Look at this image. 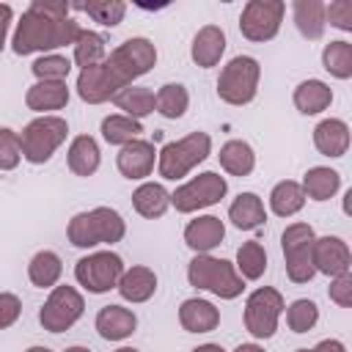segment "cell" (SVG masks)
<instances>
[{
	"label": "cell",
	"mask_w": 352,
	"mask_h": 352,
	"mask_svg": "<svg viewBox=\"0 0 352 352\" xmlns=\"http://www.w3.org/2000/svg\"><path fill=\"white\" fill-rule=\"evenodd\" d=\"M154 63L157 47L143 36H132L121 41L110 55H104L102 63L82 69L77 74V96L88 104H102L118 96L124 88H129L138 77L148 74Z\"/></svg>",
	"instance_id": "6da1fadb"
},
{
	"label": "cell",
	"mask_w": 352,
	"mask_h": 352,
	"mask_svg": "<svg viewBox=\"0 0 352 352\" xmlns=\"http://www.w3.org/2000/svg\"><path fill=\"white\" fill-rule=\"evenodd\" d=\"M69 11L72 6L63 0H33L16 22L11 50L16 55H30L74 44L82 28L74 16H69Z\"/></svg>",
	"instance_id": "7a4b0ae2"
},
{
	"label": "cell",
	"mask_w": 352,
	"mask_h": 352,
	"mask_svg": "<svg viewBox=\"0 0 352 352\" xmlns=\"http://www.w3.org/2000/svg\"><path fill=\"white\" fill-rule=\"evenodd\" d=\"M126 234V223L124 217L110 209V206H96V209H88V212H77L72 220H69V228H66V236L74 248H96V245H116L121 242Z\"/></svg>",
	"instance_id": "3957f363"
},
{
	"label": "cell",
	"mask_w": 352,
	"mask_h": 352,
	"mask_svg": "<svg viewBox=\"0 0 352 352\" xmlns=\"http://www.w3.org/2000/svg\"><path fill=\"white\" fill-rule=\"evenodd\" d=\"M187 280L195 289L212 292L220 300H234L242 294L245 280L236 272V267L226 258H214L209 253H195L192 261L187 264Z\"/></svg>",
	"instance_id": "277c9868"
},
{
	"label": "cell",
	"mask_w": 352,
	"mask_h": 352,
	"mask_svg": "<svg viewBox=\"0 0 352 352\" xmlns=\"http://www.w3.org/2000/svg\"><path fill=\"white\" fill-rule=\"evenodd\" d=\"M212 154V138L206 132H190L179 140L165 143L157 151V170L168 182L184 179L195 165H201Z\"/></svg>",
	"instance_id": "5b68a950"
},
{
	"label": "cell",
	"mask_w": 352,
	"mask_h": 352,
	"mask_svg": "<svg viewBox=\"0 0 352 352\" xmlns=\"http://www.w3.org/2000/svg\"><path fill=\"white\" fill-rule=\"evenodd\" d=\"M69 124L60 116H38L25 129L19 132V146H22V160L30 165H44L66 140Z\"/></svg>",
	"instance_id": "8992f818"
},
{
	"label": "cell",
	"mask_w": 352,
	"mask_h": 352,
	"mask_svg": "<svg viewBox=\"0 0 352 352\" xmlns=\"http://www.w3.org/2000/svg\"><path fill=\"white\" fill-rule=\"evenodd\" d=\"M258 77H261L258 60L250 58V55H236V58H231V60L220 69V77H217V96H220L226 104L242 107V104H248V102L256 99Z\"/></svg>",
	"instance_id": "52a82bcc"
},
{
	"label": "cell",
	"mask_w": 352,
	"mask_h": 352,
	"mask_svg": "<svg viewBox=\"0 0 352 352\" xmlns=\"http://www.w3.org/2000/svg\"><path fill=\"white\" fill-rule=\"evenodd\" d=\"M314 242H316V234L308 223H292L280 234V248H283L289 280L308 283L316 275V270H314Z\"/></svg>",
	"instance_id": "ba28073f"
},
{
	"label": "cell",
	"mask_w": 352,
	"mask_h": 352,
	"mask_svg": "<svg viewBox=\"0 0 352 352\" xmlns=\"http://www.w3.org/2000/svg\"><path fill=\"white\" fill-rule=\"evenodd\" d=\"M226 192H228L226 176H220L214 170H204L170 192V206H176V212H182V214H190V212L214 206L220 198H226Z\"/></svg>",
	"instance_id": "9c48e42d"
},
{
	"label": "cell",
	"mask_w": 352,
	"mask_h": 352,
	"mask_svg": "<svg viewBox=\"0 0 352 352\" xmlns=\"http://www.w3.org/2000/svg\"><path fill=\"white\" fill-rule=\"evenodd\" d=\"M124 261L118 253L113 250H96L82 256L74 264V278L82 289H88L91 294H104L110 289L118 286V278L124 275Z\"/></svg>",
	"instance_id": "30bf717a"
},
{
	"label": "cell",
	"mask_w": 352,
	"mask_h": 352,
	"mask_svg": "<svg viewBox=\"0 0 352 352\" xmlns=\"http://www.w3.org/2000/svg\"><path fill=\"white\" fill-rule=\"evenodd\" d=\"M286 302L283 294L272 286H258L245 300V330L253 338H272L278 330V319L283 314Z\"/></svg>",
	"instance_id": "8fae6325"
},
{
	"label": "cell",
	"mask_w": 352,
	"mask_h": 352,
	"mask_svg": "<svg viewBox=\"0 0 352 352\" xmlns=\"http://www.w3.org/2000/svg\"><path fill=\"white\" fill-rule=\"evenodd\" d=\"M85 311V300L74 286H55L38 311V322L50 333L69 330Z\"/></svg>",
	"instance_id": "7c38bea8"
},
{
	"label": "cell",
	"mask_w": 352,
	"mask_h": 352,
	"mask_svg": "<svg viewBox=\"0 0 352 352\" xmlns=\"http://www.w3.org/2000/svg\"><path fill=\"white\" fill-rule=\"evenodd\" d=\"M286 6L280 0H248L239 16V33L248 41H270L278 36Z\"/></svg>",
	"instance_id": "4fadbf2b"
},
{
	"label": "cell",
	"mask_w": 352,
	"mask_h": 352,
	"mask_svg": "<svg viewBox=\"0 0 352 352\" xmlns=\"http://www.w3.org/2000/svg\"><path fill=\"white\" fill-rule=\"evenodd\" d=\"M349 267H352V253L341 236H316V242H314V270L316 272L336 278V275L349 272Z\"/></svg>",
	"instance_id": "5bb4252c"
},
{
	"label": "cell",
	"mask_w": 352,
	"mask_h": 352,
	"mask_svg": "<svg viewBox=\"0 0 352 352\" xmlns=\"http://www.w3.org/2000/svg\"><path fill=\"white\" fill-rule=\"evenodd\" d=\"M154 162H157L154 143L140 140V138L129 140L126 146H121V151L116 157V165H118L121 176H126V179H146V176H151Z\"/></svg>",
	"instance_id": "9a60e30c"
},
{
	"label": "cell",
	"mask_w": 352,
	"mask_h": 352,
	"mask_svg": "<svg viewBox=\"0 0 352 352\" xmlns=\"http://www.w3.org/2000/svg\"><path fill=\"white\" fill-rule=\"evenodd\" d=\"M223 236H226V226H223V220L214 217V214H201V217L190 220L187 228H184V242H187V248L195 250V253H209V250H214V248L223 242Z\"/></svg>",
	"instance_id": "2e32d148"
},
{
	"label": "cell",
	"mask_w": 352,
	"mask_h": 352,
	"mask_svg": "<svg viewBox=\"0 0 352 352\" xmlns=\"http://www.w3.org/2000/svg\"><path fill=\"white\" fill-rule=\"evenodd\" d=\"M96 333L104 338V341H124L135 333L138 327V316L132 308H124V305H104L99 314H96Z\"/></svg>",
	"instance_id": "e0dca14e"
},
{
	"label": "cell",
	"mask_w": 352,
	"mask_h": 352,
	"mask_svg": "<svg viewBox=\"0 0 352 352\" xmlns=\"http://www.w3.org/2000/svg\"><path fill=\"white\" fill-rule=\"evenodd\" d=\"M223 52H226V33H223V28H217V25H204V28L195 33L192 47H190L192 63L201 66V69H212V66L220 63Z\"/></svg>",
	"instance_id": "ac0fdd59"
},
{
	"label": "cell",
	"mask_w": 352,
	"mask_h": 352,
	"mask_svg": "<svg viewBox=\"0 0 352 352\" xmlns=\"http://www.w3.org/2000/svg\"><path fill=\"white\" fill-rule=\"evenodd\" d=\"M179 324L187 333H212L220 324V311L201 297H190L179 308Z\"/></svg>",
	"instance_id": "d6986e66"
},
{
	"label": "cell",
	"mask_w": 352,
	"mask_h": 352,
	"mask_svg": "<svg viewBox=\"0 0 352 352\" xmlns=\"http://www.w3.org/2000/svg\"><path fill=\"white\" fill-rule=\"evenodd\" d=\"M314 146L324 157H344L349 148V126L341 118H324L314 129Z\"/></svg>",
	"instance_id": "ffe728a7"
},
{
	"label": "cell",
	"mask_w": 352,
	"mask_h": 352,
	"mask_svg": "<svg viewBox=\"0 0 352 352\" xmlns=\"http://www.w3.org/2000/svg\"><path fill=\"white\" fill-rule=\"evenodd\" d=\"M116 289H118V294L126 302H146L157 292V275L148 267H129L118 278V286Z\"/></svg>",
	"instance_id": "44dd1931"
},
{
	"label": "cell",
	"mask_w": 352,
	"mask_h": 352,
	"mask_svg": "<svg viewBox=\"0 0 352 352\" xmlns=\"http://www.w3.org/2000/svg\"><path fill=\"white\" fill-rule=\"evenodd\" d=\"M66 162H69V170H72L74 176H94V173L99 170V162H102L99 143H96L91 135H77V138L69 143Z\"/></svg>",
	"instance_id": "7402d4cb"
},
{
	"label": "cell",
	"mask_w": 352,
	"mask_h": 352,
	"mask_svg": "<svg viewBox=\"0 0 352 352\" xmlns=\"http://www.w3.org/2000/svg\"><path fill=\"white\" fill-rule=\"evenodd\" d=\"M132 206L140 217H148V220H157L168 212L170 206V192L160 184V182H143L135 192H132Z\"/></svg>",
	"instance_id": "603a6c76"
},
{
	"label": "cell",
	"mask_w": 352,
	"mask_h": 352,
	"mask_svg": "<svg viewBox=\"0 0 352 352\" xmlns=\"http://www.w3.org/2000/svg\"><path fill=\"white\" fill-rule=\"evenodd\" d=\"M228 220L239 228V231H253L258 226H264L267 220V212H264V204L256 192H239L231 206H228Z\"/></svg>",
	"instance_id": "cb8c5ba5"
},
{
	"label": "cell",
	"mask_w": 352,
	"mask_h": 352,
	"mask_svg": "<svg viewBox=\"0 0 352 352\" xmlns=\"http://www.w3.org/2000/svg\"><path fill=\"white\" fill-rule=\"evenodd\" d=\"M292 14H294V25L300 30L302 38L308 41H319L324 33V3L319 0H294L292 3Z\"/></svg>",
	"instance_id": "d4e9b609"
},
{
	"label": "cell",
	"mask_w": 352,
	"mask_h": 352,
	"mask_svg": "<svg viewBox=\"0 0 352 352\" xmlns=\"http://www.w3.org/2000/svg\"><path fill=\"white\" fill-rule=\"evenodd\" d=\"M25 104L36 113L60 110L69 104V85L66 82H33L25 94Z\"/></svg>",
	"instance_id": "484cf974"
},
{
	"label": "cell",
	"mask_w": 352,
	"mask_h": 352,
	"mask_svg": "<svg viewBox=\"0 0 352 352\" xmlns=\"http://www.w3.org/2000/svg\"><path fill=\"white\" fill-rule=\"evenodd\" d=\"M333 102V88L322 80H302L294 88V107L302 116H316L322 110H327Z\"/></svg>",
	"instance_id": "4316f807"
},
{
	"label": "cell",
	"mask_w": 352,
	"mask_h": 352,
	"mask_svg": "<svg viewBox=\"0 0 352 352\" xmlns=\"http://www.w3.org/2000/svg\"><path fill=\"white\" fill-rule=\"evenodd\" d=\"M220 168L231 176H248L256 168V151L248 140H226L220 146Z\"/></svg>",
	"instance_id": "83f0119b"
},
{
	"label": "cell",
	"mask_w": 352,
	"mask_h": 352,
	"mask_svg": "<svg viewBox=\"0 0 352 352\" xmlns=\"http://www.w3.org/2000/svg\"><path fill=\"white\" fill-rule=\"evenodd\" d=\"M300 187H302L305 198H311V201H327V198H333L338 192L341 173L333 170V168H327V165H316V168H308L305 170Z\"/></svg>",
	"instance_id": "f1b7e54d"
},
{
	"label": "cell",
	"mask_w": 352,
	"mask_h": 352,
	"mask_svg": "<svg viewBox=\"0 0 352 352\" xmlns=\"http://www.w3.org/2000/svg\"><path fill=\"white\" fill-rule=\"evenodd\" d=\"M60 272H63V264L55 250H38L28 264V278L38 289H55L60 280Z\"/></svg>",
	"instance_id": "f546056e"
},
{
	"label": "cell",
	"mask_w": 352,
	"mask_h": 352,
	"mask_svg": "<svg viewBox=\"0 0 352 352\" xmlns=\"http://www.w3.org/2000/svg\"><path fill=\"white\" fill-rule=\"evenodd\" d=\"M305 206V192L300 187V182H292V179H283L272 187L270 192V209L278 214V217H292L297 214L300 209Z\"/></svg>",
	"instance_id": "4dcf8cb0"
},
{
	"label": "cell",
	"mask_w": 352,
	"mask_h": 352,
	"mask_svg": "<svg viewBox=\"0 0 352 352\" xmlns=\"http://www.w3.org/2000/svg\"><path fill=\"white\" fill-rule=\"evenodd\" d=\"M113 102L121 110V116H129L135 121H140L148 113H154V91L151 88H143V85L124 88L118 96H113Z\"/></svg>",
	"instance_id": "1f68e13d"
},
{
	"label": "cell",
	"mask_w": 352,
	"mask_h": 352,
	"mask_svg": "<svg viewBox=\"0 0 352 352\" xmlns=\"http://www.w3.org/2000/svg\"><path fill=\"white\" fill-rule=\"evenodd\" d=\"M190 107V94L182 82H165L154 94V110L165 118H182Z\"/></svg>",
	"instance_id": "d6a6232c"
},
{
	"label": "cell",
	"mask_w": 352,
	"mask_h": 352,
	"mask_svg": "<svg viewBox=\"0 0 352 352\" xmlns=\"http://www.w3.org/2000/svg\"><path fill=\"white\" fill-rule=\"evenodd\" d=\"M236 272L242 275V280H258L264 272H267V250L261 242L250 239V242H242L239 250H236Z\"/></svg>",
	"instance_id": "836d02e7"
},
{
	"label": "cell",
	"mask_w": 352,
	"mask_h": 352,
	"mask_svg": "<svg viewBox=\"0 0 352 352\" xmlns=\"http://www.w3.org/2000/svg\"><path fill=\"white\" fill-rule=\"evenodd\" d=\"M104 55H107V41H104L102 33H96V30H82V33L77 36V41H74V63L80 66V72H82V69H91V66H96V63H102Z\"/></svg>",
	"instance_id": "e575fe53"
},
{
	"label": "cell",
	"mask_w": 352,
	"mask_h": 352,
	"mask_svg": "<svg viewBox=\"0 0 352 352\" xmlns=\"http://www.w3.org/2000/svg\"><path fill=\"white\" fill-rule=\"evenodd\" d=\"M140 132H143V124L135 121V118H129V116L113 113V116H104L102 118V138L110 146H126L129 140H138Z\"/></svg>",
	"instance_id": "d590c367"
},
{
	"label": "cell",
	"mask_w": 352,
	"mask_h": 352,
	"mask_svg": "<svg viewBox=\"0 0 352 352\" xmlns=\"http://www.w3.org/2000/svg\"><path fill=\"white\" fill-rule=\"evenodd\" d=\"M74 11L88 14L94 22L104 25V28H116L121 25L124 14H126V3L121 0H88V3H69Z\"/></svg>",
	"instance_id": "8d00e7d4"
},
{
	"label": "cell",
	"mask_w": 352,
	"mask_h": 352,
	"mask_svg": "<svg viewBox=\"0 0 352 352\" xmlns=\"http://www.w3.org/2000/svg\"><path fill=\"white\" fill-rule=\"evenodd\" d=\"M322 66L324 72H330L336 80H349L352 77V44L338 38V41H330L324 50H322Z\"/></svg>",
	"instance_id": "74e56055"
},
{
	"label": "cell",
	"mask_w": 352,
	"mask_h": 352,
	"mask_svg": "<svg viewBox=\"0 0 352 352\" xmlns=\"http://www.w3.org/2000/svg\"><path fill=\"white\" fill-rule=\"evenodd\" d=\"M30 72H33L36 82H66V77L72 72V60L66 55L50 52V55L36 58L33 66H30Z\"/></svg>",
	"instance_id": "f35d334b"
},
{
	"label": "cell",
	"mask_w": 352,
	"mask_h": 352,
	"mask_svg": "<svg viewBox=\"0 0 352 352\" xmlns=\"http://www.w3.org/2000/svg\"><path fill=\"white\" fill-rule=\"evenodd\" d=\"M286 311V324H289V330H294V333H308V330H314V324L319 322V305L314 302V300H308V297H300V300H294L289 308H283Z\"/></svg>",
	"instance_id": "ab89813d"
},
{
	"label": "cell",
	"mask_w": 352,
	"mask_h": 352,
	"mask_svg": "<svg viewBox=\"0 0 352 352\" xmlns=\"http://www.w3.org/2000/svg\"><path fill=\"white\" fill-rule=\"evenodd\" d=\"M22 160V146H19V132L0 126V170H14Z\"/></svg>",
	"instance_id": "60d3db41"
},
{
	"label": "cell",
	"mask_w": 352,
	"mask_h": 352,
	"mask_svg": "<svg viewBox=\"0 0 352 352\" xmlns=\"http://www.w3.org/2000/svg\"><path fill=\"white\" fill-rule=\"evenodd\" d=\"M324 22H330L333 28L349 33L352 30V3L349 0H336V3L324 6Z\"/></svg>",
	"instance_id": "b9f144b4"
},
{
	"label": "cell",
	"mask_w": 352,
	"mask_h": 352,
	"mask_svg": "<svg viewBox=\"0 0 352 352\" xmlns=\"http://www.w3.org/2000/svg\"><path fill=\"white\" fill-rule=\"evenodd\" d=\"M330 300L341 308H352V275L344 272V275H336L330 280V289H327Z\"/></svg>",
	"instance_id": "7bdbcfd3"
},
{
	"label": "cell",
	"mask_w": 352,
	"mask_h": 352,
	"mask_svg": "<svg viewBox=\"0 0 352 352\" xmlns=\"http://www.w3.org/2000/svg\"><path fill=\"white\" fill-rule=\"evenodd\" d=\"M19 314H22L19 297L11 294V292H0V330L11 327V324L19 319Z\"/></svg>",
	"instance_id": "ee69618b"
},
{
	"label": "cell",
	"mask_w": 352,
	"mask_h": 352,
	"mask_svg": "<svg viewBox=\"0 0 352 352\" xmlns=\"http://www.w3.org/2000/svg\"><path fill=\"white\" fill-rule=\"evenodd\" d=\"M11 19H14V8H11L8 3H0V52H3V47H6V36H8Z\"/></svg>",
	"instance_id": "f6af8a7d"
},
{
	"label": "cell",
	"mask_w": 352,
	"mask_h": 352,
	"mask_svg": "<svg viewBox=\"0 0 352 352\" xmlns=\"http://www.w3.org/2000/svg\"><path fill=\"white\" fill-rule=\"evenodd\" d=\"M297 352H346V346H344L338 338H324V341H319L314 349H297Z\"/></svg>",
	"instance_id": "bcb514c9"
},
{
	"label": "cell",
	"mask_w": 352,
	"mask_h": 352,
	"mask_svg": "<svg viewBox=\"0 0 352 352\" xmlns=\"http://www.w3.org/2000/svg\"><path fill=\"white\" fill-rule=\"evenodd\" d=\"M192 352H226L220 344H201V346H195Z\"/></svg>",
	"instance_id": "7dc6e473"
},
{
	"label": "cell",
	"mask_w": 352,
	"mask_h": 352,
	"mask_svg": "<svg viewBox=\"0 0 352 352\" xmlns=\"http://www.w3.org/2000/svg\"><path fill=\"white\" fill-rule=\"evenodd\" d=\"M234 352H264V346H258V344H239Z\"/></svg>",
	"instance_id": "c3c4849f"
},
{
	"label": "cell",
	"mask_w": 352,
	"mask_h": 352,
	"mask_svg": "<svg viewBox=\"0 0 352 352\" xmlns=\"http://www.w3.org/2000/svg\"><path fill=\"white\" fill-rule=\"evenodd\" d=\"M63 352H91L88 346H69V349H63Z\"/></svg>",
	"instance_id": "681fc988"
},
{
	"label": "cell",
	"mask_w": 352,
	"mask_h": 352,
	"mask_svg": "<svg viewBox=\"0 0 352 352\" xmlns=\"http://www.w3.org/2000/svg\"><path fill=\"white\" fill-rule=\"evenodd\" d=\"M25 352H52L50 346H30V349H25Z\"/></svg>",
	"instance_id": "f907efd6"
},
{
	"label": "cell",
	"mask_w": 352,
	"mask_h": 352,
	"mask_svg": "<svg viewBox=\"0 0 352 352\" xmlns=\"http://www.w3.org/2000/svg\"><path fill=\"white\" fill-rule=\"evenodd\" d=\"M116 352H140V349H135V346H121V349H116Z\"/></svg>",
	"instance_id": "816d5d0a"
}]
</instances>
